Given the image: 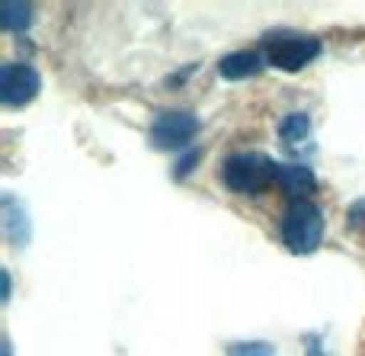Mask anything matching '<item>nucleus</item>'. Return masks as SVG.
Wrapping results in <instances>:
<instances>
[{"label":"nucleus","mask_w":365,"mask_h":356,"mask_svg":"<svg viewBox=\"0 0 365 356\" xmlns=\"http://www.w3.org/2000/svg\"><path fill=\"white\" fill-rule=\"evenodd\" d=\"M221 180H225L227 190L244 193V196H257V193L269 190L272 183H279V164L257 151L231 154L221 164Z\"/></svg>","instance_id":"nucleus-1"},{"label":"nucleus","mask_w":365,"mask_h":356,"mask_svg":"<svg viewBox=\"0 0 365 356\" xmlns=\"http://www.w3.org/2000/svg\"><path fill=\"white\" fill-rule=\"evenodd\" d=\"M324 238V215L311 199L289 203L282 215V241L292 254H314Z\"/></svg>","instance_id":"nucleus-2"},{"label":"nucleus","mask_w":365,"mask_h":356,"mask_svg":"<svg viewBox=\"0 0 365 356\" xmlns=\"http://www.w3.org/2000/svg\"><path fill=\"white\" fill-rule=\"evenodd\" d=\"M321 55V42L308 36H282L276 42L266 45V61L276 71H285V74H295L302 71L308 61Z\"/></svg>","instance_id":"nucleus-3"},{"label":"nucleus","mask_w":365,"mask_h":356,"mask_svg":"<svg viewBox=\"0 0 365 356\" xmlns=\"http://www.w3.org/2000/svg\"><path fill=\"white\" fill-rule=\"evenodd\" d=\"M195 135H199V119H195L192 113L167 109L151 126V145L160 148V151H177V148L189 145Z\"/></svg>","instance_id":"nucleus-4"},{"label":"nucleus","mask_w":365,"mask_h":356,"mask_svg":"<svg viewBox=\"0 0 365 356\" xmlns=\"http://www.w3.org/2000/svg\"><path fill=\"white\" fill-rule=\"evenodd\" d=\"M38 90H42V77L32 64H4L0 68V100H4V106H26L38 96Z\"/></svg>","instance_id":"nucleus-5"},{"label":"nucleus","mask_w":365,"mask_h":356,"mask_svg":"<svg viewBox=\"0 0 365 356\" xmlns=\"http://www.w3.org/2000/svg\"><path fill=\"white\" fill-rule=\"evenodd\" d=\"M263 64H269V61H266V55L259 49H240V51H231V55L221 58L218 71L225 81H244V77L259 74Z\"/></svg>","instance_id":"nucleus-6"},{"label":"nucleus","mask_w":365,"mask_h":356,"mask_svg":"<svg viewBox=\"0 0 365 356\" xmlns=\"http://www.w3.org/2000/svg\"><path fill=\"white\" fill-rule=\"evenodd\" d=\"M279 186H282V193L289 196V203H295V199H308L311 193H314L317 180H314V173H311V167L285 164V167H279Z\"/></svg>","instance_id":"nucleus-7"},{"label":"nucleus","mask_w":365,"mask_h":356,"mask_svg":"<svg viewBox=\"0 0 365 356\" xmlns=\"http://www.w3.org/2000/svg\"><path fill=\"white\" fill-rule=\"evenodd\" d=\"M4 231L13 248H23V244L29 241V215H26V209L10 193L4 196Z\"/></svg>","instance_id":"nucleus-8"},{"label":"nucleus","mask_w":365,"mask_h":356,"mask_svg":"<svg viewBox=\"0 0 365 356\" xmlns=\"http://www.w3.org/2000/svg\"><path fill=\"white\" fill-rule=\"evenodd\" d=\"M29 23H32L29 4H13V0L0 4V26H4L6 32H23V29H29Z\"/></svg>","instance_id":"nucleus-9"},{"label":"nucleus","mask_w":365,"mask_h":356,"mask_svg":"<svg viewBox=\"0 0 365 356\" xmlns=\"http://www.w3.org/2000/svg\"><path fill=\"white\" fill-rule=\"evenodd\" d=\"M308 135H311V119L302 113H292L279 122V138H282L285 145H298V141H304Z\"/></svg>","instance_id":"nucleus-10"},{"label":"nucleus","mask_w":365,"mask_h":356,"mask_svg":"<svg viewBox=\"0 0 365 356\" xmlns=\"http://www.w3.org/2000/svg\"><path fill=\"white\" fill-rule=\"evenodd\" d=\"M227 356H272V347L263 340H247V344H234Z\"/></svg>","instance_id":"nucleus-11"},{"label":"nucleus","mask_w":365,"mask_h":356,"mask_svg":"<svg viewBox=\"0 0 365 356\" xmlns=\"http://www.w3.org/2000/svg\"><path fill=\"white\" fill-rule=\"evenodd\" d=\"M199 158H202V151L199 148H189L186 154L177 161V167H173V173H177V180H182V177H189V171H192L195 164H199Z\"/></svg>","instance_id":"nucleus-12"},{"label":"nucleus","mask_w":365,"mask_h":356,"mask_svg":"<svg viewBox=\"0 0 365 356\" xmlns=\"http://www.w3.org/2000/svg\"><path fill=\"white\" fill-rule=\"evenodd\" d=\"M349 225H356V228H365V199H359V203L349 209Z\"/></svg>","instance_id":"nucleus-13"},{"label":"nucleus","mask_w":365,"mask_h":356,"mask_svg":"<svg viewBox=\"0 0 365 356\" xmlns=\"http://www.w3.org/2000/svg\"><path fill=\"white\" fill-rule=\"evenodd\" d=\"M10 299V273H4V302Z\"/></svg>","instance_id":"nucleus-14"},{"label":"nucleus","mask_w":365,"mask_h":356,"mask_svg":"<svg viewBox=\"0 0 365 356\" xmlns=\"http://www.w3.org/2000/svg\"><path fill=\"white\" fill-rule=\"evenodd\" d=\"M4 356H13V353H10V344H4Z\"/></svg>","instance_id":"nucleus-15"}]
</instances>
